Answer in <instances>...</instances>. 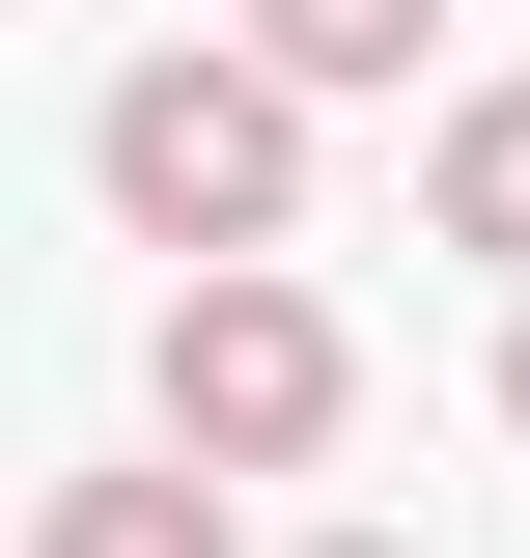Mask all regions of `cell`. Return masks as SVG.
Masks as SVG:
<instances>
[{
    "mask_svg": "<svg viewBox=\"0 0 530 558\" xmlns=\"http://www.w3.org/2000/svg\"><path fill=\"white\" fill-rule=\"evenodd\" d=\"M140 391H168V475H308L335 418H363V336H335L308 279H168V336H140Z\"/></svg>",
    "mask_w": 530,
    "mask_h": 558,
    "instance_id": "2",
    "label": "cell"
},
{
    "mask_svg": "<svg viewBox=\"0 0 530 558\" xmlns=\"http://www.w3.org/2000/svg\"><path fill=\"white\" fill-rule=\"evenodd\" d=\"M84 168H112L140 252H196V279H279V223H308V112H279L252 57H140L112 112H84Z\"/></svg>",
    "mask_w": 530,
    "mask_h": 558,
    "instance_id": "1",
    "label": "cell"
},
{
    "mask_svg": "<svg viewBox=\"0 0 530 558\" xmlns=\"http://www.w3.org/2000/svg\"><path fill=\"white\" fill-rule=\"evenodd\" d=\"M419 28H447V0H224V57H252L279 112H335V84H419Z\"/></svg>",
    "mask_w": 530,
    "mask_h": 558,
    "instance_id": "3",
    "label": "cell"
},
{
    "mask_svg": "<svg viewBox=\"0 0 530 558\" xmlns=\"http://www.w3.org/2000/svg\"><path fill=\"white\" fill-rule=\"evenodd\" d=\"M503 418H530V307H503Z\"/></svg>",
    "mask_w": 530,
    "mask_h": 558,
    "instance_id": "6",
    "label": "cell"
},
{
    "mask_svg": "<svg viewBox=\"0 0 530 558\" xmlns=\"http://www.w3.org/2000/svg\"><path fill=\"white\" fill-rule=\"evenodd\" d=\"M308 558H392V531H308Z\"/></svg>",
    "mask_w": 530,
    "mask_h": 558,
    "instance_id": "7",
    "label": "cell"
},
{
    "mask_svg": "<svg viewBox=\"0 0 530 558\" xmlns=\"http://www.w3.org/2000/svg\"><path fill=\"white\" fill-rule=\"evenodd\" d=\"M419 223H447V252H503V279H530V57L474 84L447 140H419Z\"/></svg>",
    "mask_w": 530,
    "mask_h": 558,
    "instance_id": "4",
    "label": "cell"
},
{
    "mask_svg": "<svg viewBox=\"0 0 530 558\" xmlns=\"http://www.w3.org/2000/svg\"><path fill=\"white\" fill-rule=\"evenodd\" d=\"M28 558H252V531H224V502L140 447V475H57V531H28Z\"/></svg>",
    "mask_w": 530,
    "mask_h": 558,
    "instance_id": "5",
    "label": "cell"
}]
</instances>
